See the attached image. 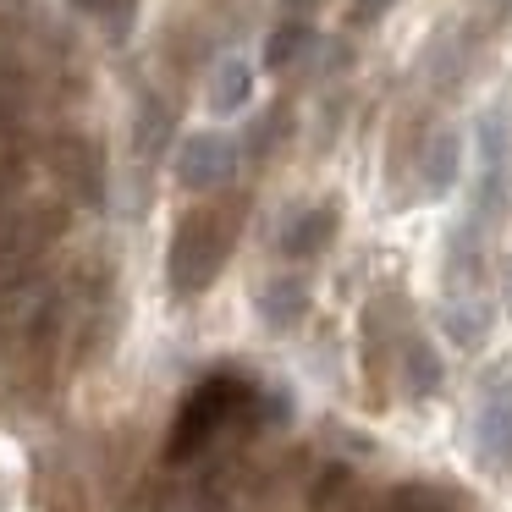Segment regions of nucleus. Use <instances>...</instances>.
<instances>
[{
  "mask_svg": "<svg viewBox=\"0 0 512 512\" xmlns=\"http://www.w3.org/2000/svg\"><path fill=\"white\" fill-rule=\"evenodd\" d=\"M391 6H397V0H353V6H347V23H353V28H369V23H380Z\"/></svg>",
  "mask_w": 512,
  "mask_h": 512,
  "instance_id": "dca6fc26",
  "label": "nucleus"
},
{
  "mask_svg": "<svg viewBox=\"0 0 512 512\" xmlns=\"http://www.w3.org/2000/svg\"><path fill=\"white\" fill-rule=\"evenodd\" d=\"M166 138H171L166 105H160V100H144V116H138V149H144V155H160V149H166Z\"/></svg>",
  "mask_w": 512,
  "mask_h": 512,
  "instance_id": "2eb2a0df",
  "label": "nucleus"
},
{
  "mask_svg": "<svg viewBox=\"0 0 512 512\" xmlns=\"http://www.w3.org/2000/svg\"><path fill=\"white\" fill-rule=\"evenodd\" d=\"M441 331L452 336V347L474 353V347L490 336V303H485V292H446Z\"/></svg>",
  "mask_w": 512,
  "mask_h": 512,
  "instance_id": "423d86ee",
  "label": "nucleus"
},
{
  "mask_svg": "<svg viewBox=\"0 0 512 512\" xmlns=\"http://www.w3.org/2000/svg\"><path fill=\"white\" fill-rule=\"evenodd\" d=\"M309 512H364V485L347 463H325L309 485Z\"/></svg>",
  "mask_w": 512,
  "mask_h": 512,
  "instance_id": "0eeeda50",
  "label": "nucleus"
},
{
  "mask_svg": "<svg viewBox=\"0 0 512 512\" xmlns=\"http://www.w3.org/2000/svg\"><path fill=\"white\" fill-rule=\"evenodd\" d=\"M248 402H254V386H248L243 375H204L199 386H193V397L177 408V419H171L166 463H193L204 446H215L232 430V419Z\"/></svg>",
  "mask_w": 512,
  "mask_h": 512,
  "instance_id": "f257e3e1",
  "label": "nucleus"
},
{
  "mask_svg": "<svg viewBox=\"0 0 512 512\" xmlns=\"http://www.w3.org/2000/svg\"><path fill=\"white\" fill-rule=\"evenodd\" d=\"M507 188H512V144H507V116L490 111L479 122V182H474V210L468 221L485 232L490 221H501L507 210Z\"/></svg>",
  "mask_w": 512,
  "mask_h": 512,
  "instance_id": "7ed1b4c3",
  "label": "nucleus"
},
{
  "mask_svg": "<svg viewBox=\"0 0 512 512\" xmlns=\"http://www.w3.org/2000/svg\"><path fill=\"white\" fill-rule=\"evenodd\" d=\"M314 45V28L303 23V17H292V23H281L276 34L265 39V67L270 72H281V67H292V61L303 56V50Z\"/></svg>",
  "mask_w": 512,
  "mask_h": 512,
  "instance_id": "f8f14e48",
  "label": "nucleus"
},
{
  "mask_svg": "<svg viewBox=\"0 0 512 512\" xmlns=\"http://www.w3.org/2000/svg\"><path fill=\"white\" fill-rule=\"evenodd\" d=\"M507 314H512V254H507Z\"/></svg>",
  "mask_w": 512,
  "mask_h": 512,
  "instance_id": "6ab92c4d",
  "label": "nucleus"
},
{
  "mask_svg": "<svg viewBox=\"0 0 512 512\" xmlns=\"http://www.w3.org/2000/svg\"><path fill=\"white\" fill-rule=\"evenodd\" d=\"M402 375H408L413 397H435V391H441V358L430 353V342H419V336H413L408 353H402Z\"/></svg>",
  "mask_w": 512,
  "mask_h": 512,
  "instance_id": "ddd939ff",
  "label": "nucleus"
},
{
  "mask_svg": "<svg viewBox=\"0 0 512 512\" xmlns=\"http://www.w3.org/2000/svg\"><path fill=\"white\" fill-rule=\"evenodd\" d=\"M254 309H259V320H265L270 331H292V325L309 314V287H303L298 276H276L265 292H259Z\"/></svg>",
  "mask_w": 512,
  "mask_h": 512,
  "instance_id": "6e6552de",
  "label": "nucleus"
},
{
  "mask_svg": "<svg viewBox=\"0 0 512 512\" xmlns=\"http://www.w3.org/2000/svg\"><path fill=\"white\" fill-rule=\"evenodd\" d=\"M287 6H292V12H303V6H314V0H287Z\"/></svg>",
  "mask_w": 512,
  "mask_h": 512,
  "instance_id": "aec40b11",
  "label": "nucleus"
},
{
  "mask_svg": "<svg viewBox=\"0 0 512 512\" xmlns=\"http://www.w3.org/2000/svg\"><path fill=\"white\" fill-rule=\"evenodd\" d=\"M177 182L188 193H210V188H226L237 177V144L226 133H193L177 144Z\"/></svg>",
  "mask_w": 512,
  "mask_h": 512,
  "instance_id": "39448f33",
  "label": "nucleus"
},
{
  "mask_svg": "<svg viewBox=\"0 0 512 512\" xmlns=\"http://www.w3.org/2000/svg\"><path fill=\"white\" fill-rule=\"evenodd\" d=\"M78 12H111V0H72Z\"/></svg>",
  "mask_w": 512,
  "mask_h": 512,
  "instance_id": "a211bd4d",
  "label": "nucleus"
},
{
  "mask_svg": "<svg viewBox=\"0 0 512 512\" xmlns=\"http://www.w3.org/2000/svg\"><path fill=\"white\" fill-rule=\"evenodd\" d=\"M226 248H232V226L215 210H193L182 215V226L171 232V254H166V281L177 298H199L226 265Z\"/></svg>",
  "mask_w": 512,
  "mask_h": 512,
  "instance_id": "f03ea898",
  "label": "nucleus"
},
{
  "mask_svg": "<svg viewBox=\"0 0 512 512\" xmlns=\"http://www.w3.org/2000/svg\"><path fill=\"white\" fill-rule=\"evenodd\" d=\"M375 512H457V501L435 485H397Z\"/></svg>",
  "mask_w": 512,
  "mask_h": 512,
  "instance_id": "4468645a",
  "label": "nucleus"
},
{
  "mask_svg": "<svg viewBox=\"0 0 512 512\" xmlns=\"http://www.w3.org/2000/svg\"><path fill=\"white\" fill-rule=\"evenodd\" d=\"M155 512H188V501H182V496H160Z\"/></svg>",
  "mask_w": 512,
  "mask_h": 512,
  "instance_id": "f3484780",
  "label": "nucleus"
},
{
  "mask_svg": "<svg viewBox=\"0 0 512 512\" xmlns=\"http://www.w3.org/2000/svg\"><path fill=\"white\" fill-rule=\"evenodd\" d=\"M331 237H336V210L331 204H314V210L292 215V226L281 232V254L309 259V254H320V248H331Z\"/></svg>",
  "mask_w": 512,
  "mask_h": 512,
  "instance_id": "1a4fd4ad",
  "label": "nucleus"
},
{
  "mask_svg": "<svg viewBox=\"0 0 512 512\" xmlns=\"http://www.w3.org/2000/svg\"><path fill=\"white\" fill-rule=\"evenodd\" d=\"M474 430H479V452H485L501 474H512V358H501L485 375V386H479Z\"/></svg>",
  "mask_w": 512,
  "mask_h": 512,
  "instance_id": "20e7f679",
  "label": "nucleus"
},
{
  "mask_svg": "<svg viewBox=\"0 0 512 512\" xmlns=\"http://www.w3.org/2000/svg\"><path fill=\"white\" fill-rule=\"evenodd\" d=\"M248 94H254V67L237 61V56H226L221 67H215V78H210V111L215 116H232V111H243V105H248Z\"/></svg>",
  "mask_w": 512,
  "mask_h": 512,
  "instance_id": "9d476101",
  "label": "nucleus"
},
{
  "mask_svg": "<svg viewBox=\"0 0 512 512\" xmlns=\"http://www.w3.org/2000/svg\"><path fill=\"white\" fill-rule=\"evenodd\" d=\"M457 166H463L457 133H435L430 149H424V193H446L457 182Z\"/></svg>",
  "mask_w": 512,
  "mask_h": 512,
  "instance_id": "9b49d317",
  "label": "nucleus"
}]
</instances>
